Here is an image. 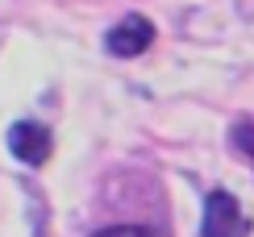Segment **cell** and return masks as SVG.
Wrapping results in <instances>:
<instances>
[{
    "label": "cell",
    "mask_w": 254,
    "mask_h": 237,
    "mask_svg": "<svg viewBox=\"0 0 254 237\" xmlns=\"http://www.w3.org/2000/svg\"><path fill=\"white\" fill-rule=\"evenodd\" d=\"M200 237H250V217L242 212L234 191L213 187L204 196V221H200Z\"/></svg>",
    "instance_id": "obj_1"
},
{
    "label": "cell",
    "mask_w": 254,
    "mask_h": 237,
    "mask_svg": "<svg viewBox=\"0 0 254 237\" xmlns=\"http://www.w3.org/2000/svg\"><path fill=\"white\" fill-rule=\"evenodd\" d=\"M154 46V21L142 17V13H125L117 25L104 34V50L113 59H133V55H146Z\"/></svg>",
    "instance_id": "obj_2"
},
{
    "label": "cell",
    "mask_w": 254,
    "mask_h": 237,
    "mask_svg": "<svg viewBox=\"0 0 254 237\" xmlns=\"http://www.w3.org/2000/svg\"><path fill=\"white\" fill-rule=\"evenodd\" d=\"M8 154L25 167H42L50 154H55V133H50L42 121H17L8 129Z\"/></svg>",
    "instance_id": "obj_3"
},
{
    "label": "cell",
    "mask_w": 254,
    "mask_h": 237,
    "mask_svg": "<svg viewBox=\"0 0 254 237\" xmlns=\"http://www.w3.org/2000/svg\"><path fill=\"white\" fill-rule=\"evenodd\" d=\"M229 146L254 167V117H238V121L229 125Z\"/></svg>",
    "instance_id": "obj_4"
},
{
    "label": "cell",
    "mask_w": 254,
    "mask_h": 237,
    "mask_svg": "<svg viewBox=\"0 0 254 237\" xmlns=\"http://www.w3.org/2000/svg\"><path fill=\"white\" fill-rule=\"evenodd\" d=\"M92 237H154L150 225H109V229H96Z\"/></svg>",
    "instance_id": "obj_5"
}]
</instances>
